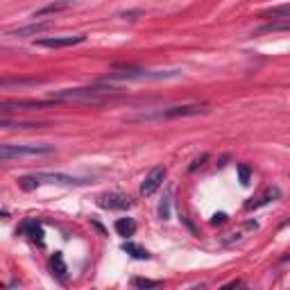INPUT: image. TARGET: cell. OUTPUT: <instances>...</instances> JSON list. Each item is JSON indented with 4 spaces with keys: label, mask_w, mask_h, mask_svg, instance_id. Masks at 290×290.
<instances>
[{
    "label": "cell",
    "mask_w": 290,
    "mask_h": 290,
    "mask_svg": "<svg viewBox=\"0 0 290 290\" xmlns=\"http://www.w3.org/2000/svg\"><path fill=\"white\" fill-rule=\"evenodd\" d=\"M279 197H281V191H279V188H270L268 193L261 195L258 199H254V202H247V204H245V209H247V211H252V209H261V206L270 204V202H274V199H279Z\"/></svg>",
    "instance_id": "9a60e30c"
},
{
    "label": "cell",
    "mask_w": 290,
    "mask_h": 290,
    "mask_svg": "<svg viewBox=\"0 0 290 290\" xmlns=\"http://www.w3.org/2000/svg\"><path fill=\"white\" fill-rule=\"evenodd\" d=\"M59 102L61 100H54V97H50V100H16V102H2L0 111L9 113L14 109H46V107H52V104H59Z\"/></svg>",
    "instance_id": "ba28073f"
},
{
    "label": "cell",
    "mask_w": 290,
    "mask_h": 290,
    "mask_svg": "<svg viewBox=\"0 0 290 290\" xmlns=\"http://www.w3.org/2000/svg\"><path fill=\"white\" fill-rule=\"evenodd\" d=\"M39 184H64V186H84L89 179L82 177H70V175H61V172H37L34 175Z\"/></svg>",
    "instance_id": "5b68a950"
},
{
    "label": "cell",
    "mask_w": 290,
    "mask_h": 290,
    "mask_svg": "<svg viewBox=\"0 0 290 290\" xmlns=\"http://www.w3.org/2000/svg\"><path fill=\"white\" fill-rule=\"evenodd\" d=\"M123 252H127L129 256H134V258H141V261L150 258V252H147V249H143L141 245H136V242H132V241L123 242Z\"/></svg>",
    "instance_id": "d6986e66"
},
{
    "label": "cell",
    "mask_w": 290,
    "mask_h": 290,
    "mask_svg": "<svg viewBox=\"0 0 290 290\" xmlns=\"http://www.w3.org/2000/svg\"><path fill=\"white\" fill-rule=\"evenodd\" d=\"M163 179H166V168L163 166H156L152 168L150 172H147V177L143 179V184H141V195H154L156 191H159V186L163 184Z\"/></svg>",
    "instance_id": "52a82bcc"
},
{
    "label": "cell",
    "mask_w": 290,
    "mask_h": 290,
    "mask_svg": "<svg viewBox=\"0 0 290 290\" xmlns=\"http://www.w3.org/2000/svg\"><path fill=\"white\" fill-rule=\"evenodd\" d=\"M52 23L50 21H43V23H32V25H25V27H14V30H7V37H37V34L46 32L50 30Z\"/></svg>",
    "instance_id": "8fae6325"
},
{
    "label": "cell",
    "mask_w": 290,
    "mask_h": 290,
    "mask_svg": "<svg viewBox=\"0 0 290 290\" xmlns=\"http://www.w3.org/2000/svg\"><path fill=\"white\" fill-rule=\"evenodd\" d=\"M68 7H73V0H59V2H50V5H46V7H41V9L34 11V18H41V16H46V14H57V11L68 9Z\"/></svg>",
    "instance_id": "2e32d148"
},
{
    "label": "cell",
    "mask_w": 290,
    "mask_h": 290,
    "mask_svg": "<svg viewBox=\"0 0 290 290\" xmlns=\"http://www.w3.org/2000/svg\"><path fill=\"white\" fill-rule=\"evenodd\" d=\"M86 37L84 34H77V37H46V39H39L37 46L41 48H70V46H80L84 43Z\"/></svg>",
    "instance_id": "30bf717a"
},
{
    "label": "cell",
    "mask_w": 290,
    "mask_h": 290,
    "mask_svg": "<svg viewBox=\"0 0 290 290\" xmlns=\"http://www.w3.org/2000/svg\"><path fill=\"white\" fill-rule=\"evenodd\" d=\"M179 75V70H170V73H152V70H141V68H132L125 66L123 70H111L104 80L107 82H120V80H168V77Z\"/></svg>",
    "instance_id": "7a4b0ae2"
},
{
    "label": "cell",
    "mask_w": 290,
    "mask_h": 290,
    "mask_svg": "<svg viewBox=\"0 0 290 290\" xmlns=\"http://www.w3.org/2000/svg\"><path fill=\"white\" fill-rule=\"evenodd\" d=\"M21 231H23V234H27V236H30V241L37 242V245H43V242H46V241H43V227H41V222L32 220V218L23 222Z\"/></svg>",
    "instance_id": "7c38bea8"
},
{
    "label": "cell",
    "mask_w": 290,
    "mask_h": 290,
    "mask_svg": "<svg viewBox=\"0 0 290 290\" xmlns=\"http://www.w3.org/2000/svg\"><path fill=\"white\" fill-rule=\"evenodd\" d=\"M18 184H21V188L23 191H32V188H37L39 186V182H37V177H21L18 179Z\"/></svg>",
    "instance_id": "603a6c76"
},
{
    "label": "cell",
    "mask_w": 290,
    "mask_h": 290,
    "mask_svg": "<svg viewBox=\"0 0 290 290\" xmlns=\"http://www.w3.org/2000/svg\"><path fill=\"white\" fill-rule=\"evenodd\" d=\"M238 179H241L242 186H247L249 179H252V170H249V166H245V163L238 166Z\"/></svg>",
    "instance_id": "7402d4cb"
},
{
    "label": "cell",
    "mask_w": 290,
    "mask_h": 290,
    "mask_svg": "<svg viewBox=\"0 0 290 290\" xmlns=\"http://www.w3.org/2000/svg\"><path fill=\"white\" fill-rule=\"evenodd\" d=\"M120 89L113 86H86V89H64V91H54L52 97L61 100V102H91V104H100L104 100L118 97Z\"/></svg>",
    "instance_id": "6da1fadb"
},
{
    "label": "cell",
    "mask_w": 290,
    "mask_h": 290,
    "mask_svg": "<svg viewBox=\"0 0 290 290\" xmlns=\"http://www.w3.org/2000/svg\"><path fill=\"white\" fill-rule=\"evenodd\" d=\"M222 222H227V213H215L211 218V225H222Z\"/></svg>",
    "instance_id": "d4e9b609"
},
{
    "label": "cell",
    "mask_w": 290,
    "mask_h": 290,
    "mask_svg": "<svg viewBox=\"0 0 290 290\" xmlns=\"http://www.w3.org/2000/svg\"><path fill=\"white\" fill-rule=\"evenodd\" d=\"M113 227H116V231H118L120 236H134L136 234V222L132 218H118Z\"/></svg>",
    "instance_id": "ac0fdd59"
},
{
    "label": "cell",
    "mask_w": 290,
    "mask_h": 290,
    "mask_svg": "<svg viewBox=\"0 0 290 290\" xmlns=\"http://www.w3.org/2000/svg\"><path fill=\"white\" fill-rule=\"evenodd\" d=\"M132 286H134V288H159V286H163V281H159V279H143V277H134V279H132Z\"/></svg>",
    "instance_id": "ffe728a7"
},
{
    "label": "cell",
    "mask_w": 290,
    "mask_h": 290,
    "mask_svg": "<svg viewBox=\"0 0 290 290\" xmlns=\"http://www.w3.org/2000/svg\"><path fill=\"white\" fill-rule=\"evenodd\" d=\"M261 18H290V5H274L258 14Z\"/></svg>",
    "instance_id": "e0dca14e"
},
{
    "label": "cell",
    "mask_w": 290,
    "mask_h": 290,
    "mask_svg": "<svg viewBox=\"0 0 290 290\" xmlns=\"http://www.w3.org/2000/svg\"><path fill=\"white\" fill-rule=\"evenodd\" d=\"M202 113H209L204 104H179V107H170L156 116L159 118H184V116H202Z\"/></svg>",
    "instance_id": "8992f818"
},
{
    "label": "cell",
    "mask_w": 290,
    "mask_h": 290,
    "mask_svg": "<svg viewBox=\"0 0 290 290\" xmlns=\"http://www.w3.org/2000/svg\"><path fill=\"white\" fill-rule=\"evenodd\" d=\"M50 270H52V274L59 281H66V277H68V265H66L64 254L61 252H54L52 256H50Z\"/></svg>",
    "instance_id": "5bb4252c"
},
{
    "label": "cell",
    "mask_w": 290,
    "mask_h": 290,
    "mask_svg": "<svg viewBox=\"0 0 290 290\" xmlns=\"http://www.w3.org/2000/svg\"><path fill=\"white\" fill-rule=\"evenodd\" d=\"M206 159H209V154H202V156H199V159H195V161L191 163V168H188V170H191V172H195V170H197L199 166H202V163L206 161Z\"/></svg>",
    "instance_id": "cb8c5ba5"
},
{
    "label": "cell",
    "mask_w": 290,
    "mask_h": 290,
    "mask_svg": "<svg viewBox=\"0 0 290 290\" xmlns=\"http://www.w3.org/2000/svg\"><path fill=\"white\" fill-rule=\"evenodd\" d=\"M52 145H14L7 143L0 147V159L11 161V159H23V156H41V154H52Z\"/></svg>",
    "instance_id": "3957f363"
},
{
    "label": "cell",
    "mask_w": 290,
    "mask_h": 290,
    "mask_svg": "<svg viewBox=\"0 0 290 290\" xmlns=\"http://www.w3.org/2000/svg\"><path fill=\"white\" fill-rule=\"evenodd\" d=\"M159 218L161 220H170V195L161 199V204H159Z\"/></svg>",
    "instance_id": "44dd1931"
},
{
    "label": "cell",
    "mask_w": 290,
    "mask_h": 290,
    "mask_svg": "<svg viewBox=\"0 0 290 290\" xmlns=\"http://www.w3.org/2000/svg\"><path fill=\"white\" fill-rule=\"evenodd\" d=\"M272 32H290V18H277V21H270L254 30V34H272Z\"/></svg>",
    "instance_id": "4fadbf2b"
},
{
    "label": "cell",
    "mask_w": 290,
    "mask_h": 290,
    "mask_svg": "<svg viewBox=\"0 0 290 290\" xmlns=\"http://www.w3.org/2000/svg\"><path fill=\"white\" fill-rule=\"evenodd\" d=\"M258 229V222L256 220H247V222H242L241 227H236L234 231H229L227 236H222V245L225 247H234V245H238V242H242L245 238L249 236V234H254V231Z\"/></svg>",
    "instance_id": "277c9868"
},
{
    "label": "cell",
    "mask_w": 290,
    "mask_h": 290,
    "mask_svg": "<svg viewBox=\"0 0 290 290\" xmlns=\"http://www.w3.org/2000/svg\"><path fill=\"white\" fill-rule=\"evenodd\" d=\"M97 206L100 209H109V211H125L132 206V199L123 193H107L102 197H97Z\"/></svg>",
    "instance_id": "9c48e42d"
}]
</instances>
